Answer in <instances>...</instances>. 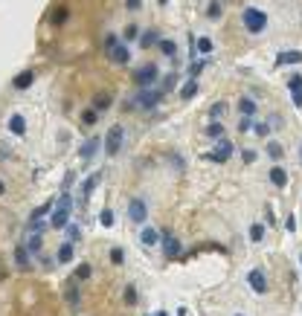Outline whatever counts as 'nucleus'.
Returning <instances> with one entry per match:
<instances>
[{
  "instance_id": "1",
  "label": "nucleus",
  "mask_w": 302,
  "mask_h": 316,
  "mask_svg": "<svg viewBox=\"0 0 302 316\" xmlns=\"http://www.w3.org/2000/svg\"><path fill=\"white\" fill-rule=\"evenodd\" d=\"M70 215H73V197H70V192H61V197H58V203H55V212L49 215V226L67 229Z\"/></svg>"
},
{
  "instance_id": "2",
  "label": "nucleus",
  "mask_w": 302,
  "mask_h": 316,
  "mask_svg": "<svg viewBox=\"0 0 302 316\" xmlns=\"http://www.w3.org/2000/svg\"><path fill=\"white\" fill-rule=\"evenodd\" d=\"M241 23L247 26V32L259 35V32H265V26H268V15H265L262 9H256V6H247V9L241 12Z\"/></svg>"
},
{
  "instance_id": "3",
  "label": "nucleus",
  "mask_w": 302,
  "mask_h": 316,
  "mask_svg": "<svg viewBox=\"0 0 302 316\" xmlns=\"http://www.w3.org/2000/svg\"><path fill=\"white\" fill-rule=\"evenodd\" d=\"M160 99H163V90H154V87H143L137 96H134V107H143V110H151V107H157L160 105Z\"/></svg>"
},
{
  "instance_id": "4",
  "label": "nucleus",
  "mask_w": 302,
  "mask_h": 316,
  "mask_svg": "<svg viewBox=\"0 0 302 316\" xmlns=\"http://www.w3.org/2000/svg\"><path fill=\"white\" fill-rule=\"evenodd\" d=\"M157 78H160V70H157V64H145V67H140V70L134 73V81H137L140 87H151Z\"/></svg>"
},
{
  "instance_id": "5",
  "label": "nucleus",
  "mask_w": 302,
  "mask_h": 316,
  "mask_svg": "<svg viewBox=\"0 0 302 316\" xmlns=\"http://www.w3.org/2000/svg\"><path fill=\"white\" fill-rule=\"evenodd\" d=\"M122 136H125V128L122 125H113L111 131H108V136H105V151L113 157V154H119V148H122Z\"/></svg>"
},
{
  "instance_id": "6",
  "label": "nucleus",
  "mask_w": 302,
  "mask_h": 316,
  "mask_svg": "<svg viewBox=\"0 0 302 316\" xmlns=\"http://www.w3.org/2000/svg\"><path fill=\"white\" fill-rule=\"evenodd\" d=\"M230 154H233V142H227V139H218L215 142V151H209V154H204V160H209V163H227L230 160Z\"/></svg>"
},
{
  "instance_id": "7",
  "label": "nucleus",
  "mask_w": 302,
  "mask_h": 316,
  "mask_svg": "<svg viewBox=\"0 0 302 316\" xmlns=\"http://www.w3.org/2000/svg\"><path fill=\"white\" fill-rule=\"evenodd\" d=\"M128 218H131L134 224H145V218H148V206H145L143 197H131V200H128Z\"/></svg>"
},
{
  "instance_id": "8",
  "label": "nucleus",
  "mask_w": 302,
  "mask_h": 316,
  "mask_svg": "<svg viewBox=\"0 0 302 316\" xmlns=\"http://www.w3.org/2000/svg\"><path fill=\"white\" fill-rule=\"evenodd\" d=\"M247 282H250L253 293H259V296L268 293V282H265V273H262V270H250V273H247Z\"/></svg>"
},
{
  "instance_id": "9",
  "label": "nucleus",
  "mask_w": 302,
  "mask_h": 316,
  "mask_svg": "<svg viewBox=\"0 0 302 316\" xmlns=\"http://www.w3.org/2000/svg\"><path fill=\"white\" fill-rule=\"evenodd\" d=\"M99 180H102V171H96V174H90L84 183H81V195H79V203H87V197L93 195V189L99 186Z\"/></svg>"
},
{
  "instance_id": "10",
  "label": "nucleus",
  "mask_w": 302,
  "mask_h": 316,
  "mask_svg": "<svg viewBox=\"0 0 302 316\" xmlns=\"http://www.w3.org/2000/svg\"><path fill=\"white\" fill-rule=\"evenodd\" d=\"M163 241V232H157L154 226H145L143 232H140V244L143 247H154V244H160Z\"/></svg>"
},
{
  "instance_id": "11",
  "label": "nucleus",
  "mask_w": 302,
  "mask_h": 316,
  "mask_svg": "<svg viewBox=\"0 0 302 316\" xmlns=\"http://www.w3.org/2000/svg\"><path fill=\"white\" fill-rule=\"evenodd\" d=\"M23 247H26L32 256H38V253H41V247H44V235H41V232H35V229H29V235H26Z\"/></svg>"
},
{
  "instance_id": "12",
  "label": "nucleus",
  "mask_w": 302,
  "mask_h": 316,
  "mask_svg": "<svg viewBox=\"0 0 302 316\" xmlns=\"http://www.w3.org/2000/svg\"><path fill=\"white\" fill-rule=\"evenodd\" d=\"M111 61H113V64H128V61H131V49H128V44H116V46L111 49Z\"/></svg>"
},
{
  "instance_id": "13",
  "label": "nucleus",
  "mask_w": 302,
  "mask_h": 316,
  "mask_svg": "<svg viewBox=\"0 0 302 316\" xmlns=\"http://www.w3.org/2000/svg\"><path fill=\"white\" fill-rule=\"evenodd\" d=\"M163 250H166V258H175V256L180 253V241H177L175 235L163 232Z\"/></svg>"
},
{
  "instance_id": "14",
  "label": "nucleus",
  "mask_w": 302,
  "mask_h": 316,
  "mask_svg": "<svg viewBox=\"0 0 302 316\" xmlns=\"http://www.w3.org/2000/svg\"><path fill=\"white\" fill-rule=\"evenodd\" d=\"M270 183H273L276 189H285V186H288V174H285L282 166H273V168H270Z\"/></svg>"
},
{
  "instance_id": "15",
  "label": "nucleus",
  "mask_w": 302,
  "mask_h": 316,
  "mask_svg": "<svg viewBox=\"0 0 302 316\" xmlns=\"http://www.w3.org/2000/svg\"><path fill=\"white\" fill-rule=\"evenodd\" d=\"M32 81H35V73H32V70H23V73L12 81V87H15V90H26Z\"/></svg>"
},
{
  "instance_id": "16",
  "label": "nucleus",
  "mask_w": 302,
  "mask_h": 316,
  "mask_svg": "<svg viewBox=\"0 0 302 316\" xmlns=\"http://www.w3.org/2000/svg\"><path fill=\"white\" fill-rule=\"evenodd\" d=\"M9 131H12L15 136H23V134H26V122H23V116H20V113L9 116Z\"/></svg>"
},
{
  "instance_id": "17",
  "label": "nucleus",
  "mask_w": 302,
  "mask_h": 316,
  "mask_svg": "<svg viewBox=\"0 0 302 316\" xmlns=\"http://www.w3.org/2000/svg\"><path fill=\"white\" fill-rule=\"evenodd\" d=\"M29 258H32V253H29L23 244H17V247H15V264L26 270V267H29Z\"/></svg>"
},
{
  "instance_id": "18",
  "label": "nucleus",
  "mask_w": 302,
  "mask_h": 316,
  "mask_svg": "<svg viewBox=\"0 0 302 316\" xmlns=\"http://www.w3.org/2000/svg\"><path fill=\"white\" fill-rule=\"evenodd\" d=\"M160 44V35H157V29H148V32H143L140 35V46L143 49H148V46H157Z\"/></svg>"
},
{
  "instance_id": "19",
  "label": "nucleus",
  "mask_w": 302,
  "mask_h": 316,
  "mask_svg": "<svg viewBox=\"0 0 302 316\" xmlns=\"http://www.w3.org/2000/svg\"><path fill=\"white\" fill-rule=\"evenodd\" d=\"M99 142H102V139H99V136H93V139H87V142H84V145H81V151H79V157H81V160H84V163H87V160H90V157H93V151H96V148H99Z\"/></svg>"
},
{
  "instance_id": "20",
  "label": "nucleus",
  "mask_w": 302,
  "mask_h": 316,
  "mask_svg": "<svg viewBox=\"0 0 302 316\" xmlns=\"http://www.w3.org/2000/svg\"><path fill=\"white\" fill-rule=\"evenodd\" d=\"M55 258H58V264H70V261H73V241H64V244L58 247V256H55Z\"/></svg>"
},
{
  "instance_id": "21",
  "label": "nucleus",
  "mask_w": 302,
  "mask_h": 316,
  "mask_svg": "<svg viewBox=\"0 0 302 316\" xmlns=\"http://www.w3.org/2000/svg\"><path fill=\"white\" fill-rule=\"evenodd\" d=\"M238 110H241V116H256V102L250 96H241L238 99Z\"/></svg>"
},
{
  "instance_id": "22",
  "label": "nucleus",
  "mask_w": 302,
  "mask_h": 316,
  "mask_svg": "<svg viewBox=\"0 0 302 316\" xmlns=\"http://www.w3.org/2000/svg\"><path fill=\"white\" fill-rule=\"evenodd\" d=\"M157 46H160V52H163L166 58H177V44H175V41H160Z\"/></svg>"
},
{
  "instance_id": "23",
  "label": "nucleus",
  "mask_w": 302,
  "mask_h": 316,
  "mask_svg": "<svg viewBox=\"0 0 302 316\" xmlns=\"http://www.w3.org/2000/svg\"><path fill=\"white\" fill-rule=\"evenodd\" d=\"M207 136L224 139V122H209V125H207Z\"/></svg>"
},
{
  "instance_id": "24",
  "label": "nucleus",
  "mask_w": 302,
  "mask_h": 316,
  "mask_svg": "<svg viewBox=\"0 0 302 316\" xmlns=\"http://www.w3.org/2000/svg\"><path fill=\"white\" fill-rule=\"evenodd\" d=\"M195 93H198V78H189V81L183 84V90H180V96H183V99H192Z\"/></svg>"
},
{
  "instance_id": "25",
  "label": "nucleus",
  "mask_w": 302,
  "mask_h": 316,
  "mask_svg": "<svg viewBox=\"0 0 302 316\" xmlns=\"http://www.w3.org/2000/svg\"><path fill=\"white\" fill-rule=\"evenodd\" d=\"M302 61V52H282L279 55V64H300Z\"/></svg>"
},
{
  "instance_id": "26",
  "label": "nucleus",
  "mask_w": 302,
  "mask_h": 316,
  "mask_svg": "<svg viewBox=\"0 0 302 316\" xmlns=\"http://www.w3.org/2000/svg\"><path fill=\"white\" fill-rule=\"evenodd\" d=\"M99 224H102L105 229H111V226H113V212H111V209H102V212H99Z\"/></svg>"
},
{
  "instance_id": "27",
  "label": "nucleus",
  "mask_w": 302,
  "mask_h": 316,
  "mask_svg": "<svg viewBox=\"0 0 302 316\" xmlns=\"http://www.w3.org/2000/svg\"><path fill=\"white\" fill-rule=\"evenodd\" d=\"M262 238H265V224H253V226H250V241L259 244Z\"/></svg>"
},
{
  "instance_id": "28",
  "label": "nucleus",
  "mask_w": 302,
  "mask_h": 316,
  "mask_svg": "<svg viewBox=\"0 0 302 316\" xmlns=\"http://www.w3.org/2000/svg\"><path fill=\"white\" fill-rule=\"evenodd\" d=\"M221 12H224V3H221V0H212V3H209V9H207V15H209L212 20H215Z\"/></svg>"
},
{
  "instance_id": "29",
  "label": "nucleus",
  "mask_w": 302,
  "mask_h": 316,
  "mask_svg": "<svg viewBox=\"0 0 302 316\" xmlns=\"http://www.w3.org/2000/svg\"><path fill=\"white\" fill-rule=\"evenodd\" d=\"M204 67H207V61H192L189 64V78H198L204 73Z\"/></svg>"
},
{
  "instance_id": "30",
  "label": "nucleus",
  "mask_w": 302,
  "mask_h": 316,
  "mask_svg": "<svg viewBox=\"0 0 302 316\" xmlns=\"http://www.w3.org/2000/svg\"><path fill=\"white\" fill-rule=\"evenodd\" d=\"M67 241H73V244L81 241V229H79L76 224H67Z\"/></svg>"
},
{
  "instance_id": "31",
  "label": "nucleus",
  "mask_w": 302,
  "mask_h": 316,
  "mask_svg": "<svg viewBox=\"0 0 302 316\" xmlns=\"http://www.w3.org/2000/svg\"><path fill=\"white\" fill-rule=\"evenodd\" d=\"M224 113H227V105H224V102H215V105L209 107V116H212V119H218V116H224Z\"/></svg>"
},
{
  "instance_id": "32",
  "label": "nucleus",
  "mask_w": 302,
  "mask_h": 316,
  "mask_svg": "<svg viewBox=\"0 0 302 316\" xmlns=\"http://www.w3.org/2000/svg\"><path fill=\"white\" fill-rule=\"evenodd\" d=\"M253 131H256V136H262V139H265V136H270V131H273V128H270L268 122H259V125H253Z\"/></svg>"
},
{
  "instance_id": "33",
  "label": "nucleus",
  "mask_w": 302,
  "mask_h": 316,
  "mask_svg": "<svg viewBox=\"0 0 302 316\" xmlns=\"http://www.w3.org/2000/svg\"><path fill=\"white\" fill-rule=\"evenodd\" d=\"M76 282H79V279H73V285L67 287V302H70V305H79V290H76Z\"/></svg>"
},
{
  "instance_id": "34",
  "label": "nucleus",
  "mask_w": 302,
  "mask_h": 316,
  "mask_svg": "<svg viewBox=\"0 0 302 316\" xmlns=\"http://www.w3.org/2000/svg\"><path fill=\"white\" fill-rule=\"evenodd\" d=\"M198 52L209 55V52H212V41H209V38H198Z\"/></svg>"
},
{
  "instance_id": "35",
  "label": "nucleus",
  "mask_w": 302,
  "mask_h": 316,
  "mask_svg": "<svg viewBox=\"0 0 302 316\" xmlns=\"http://www.w3.org/2000/svg\"><path fill=\"white\" fill-rule=\"evenodd\" d=\"M137 35H140V26H137V23H128V26H125V41H134Z\"/></svg>"
},
{
  "instance_id": "36",
  "label": "nucleus",
  "mask_w": 302,
  "mask_h": 316,
  "mask_svg": "<svg viewBox=\"0 0 302 316\" xmlns=\"http://www.w3.org/2000/svg\"><path fill=\"white\" fill-rule=\"evenodd\" d=\"M93 107H96V110H108V107H111V96H99V99L93 102Z\"/></svg>"
},
{
  "instance_id": "37",
  "label": "nucleus",
  "mask_w": 302,
  "mask_h": 316,
  "mask_svg": "<svg viewBox=\"0 0 302 316\" xmlns=\"http://www.w3.org/2000/svg\"><path fill=\"white\" fill-rule=\"evenodd\" d=\"M238 131H241V134L253 131V116H241V122H238Z\"/></svg>"
},
{
  "instance_id": "38",
  "label": "nucleus",
  "mask_w": 302,
  "mask_h": 316,
  "mask_svg": "<svg viewBox=\"0 0 302 316\" xmlns=\"http://www.w3.org/2000/svg\"><path fill=\"white\" fill-rule=\"evenodd\" d=\"M241 160H244L247 166H253V163H256V151H253V148H244V151H241Z\"/></svg>"
},
{
  "instance_id": "39",
  "label": "nucleus",
  "mask_w": 302,
  "mask_h": 316,
  "mask_svg": "<svg viewBox=\"0 0 302 316\" xmlns=\"http://www.w3.org/2000/svg\"><path fill=\"white\" fill-rule=\"evenodd\" d=\"M111 261H113V264H122V261H125V253H122L119 247H113V250H111Z\"/></svg>"
},
{
  "instance_id": "40",
  "label": "nucleus",
  "mask_w": 302,
  "mask_h": 316,
  "mask_svg": "<svg viewBox=\"0 0 302 316\" xmlns=\"http://www.w3.org/2000/svg\"><path fill=\"white\" fill-rule=\"evenodd\" d=\"M87 276H90V264H81V267L76 270V279H79V282H84Z\"/></svg>"
},
{
  "instance_id": "41",
  "label": "nucleus",
  "mask_w": 302,
  "mask_h": 316,
  "mask_svg": "<svg viewBox=\"0 0 302 316\" xmlns=\"http://www.w3.org/2000/svg\"><path fill=\"white\" fill-rule=\"evenodd\" d=\"M116 44H119V41H116V35H108V38H105V52L111 55V49H113Z\"/></svg>"
},
{
  "instance_id": "42",
  "label": "nucleus",
  "mask_w": 302,
  "mask_h": 316,
  "mask_svg": "<svg viewBox=\"0 0 302 316\" xmlns=\"http://www.w3.org/2000/svg\"><path fill=\"white\" fill-rule=\"evenodd\" d=\"M81 122H84V125H96V110H84Z\"/></svg>"
},
{
  "instance_id": "43",
  "label": "nucleus",
  "mask_w": 302,
  "mask_h": 316,
  "mask_svg": "<svg viewBox=\"0 0 302 316\" xmlns=\"http://www.w3.org/2000/svg\"><path fill=\"white\" fill-rule=\"evenodd\" d=\"M268 154H270L273 160H279V157H282V148H279L276 142H270V145H268Z\"/></svg>"
},
{
  "instance_id": "44",
  "label": "nucleus",
  "mask_w": 302,
  "mask_h": 316,
  "mask_svg": "<svg viewBox=\"0 0 302 316\" xmlns=\"http://www.w3.org/2000/svg\"><path fill=\"white\" fill-rule=\"evenodd\" d=\"M288 87H291V90H302V75H291Z\"/></svg>"
},
{
  "instance_id": "45",
  "label": "nucleus",
  "mask_w": 302,
  "mask_h": 316,
  "mask_svg": "<svg viewBox=\"0 0 302 316\" xmlns=\"http://www.w3.org/2000/svg\"><path fill=\"white\" fill-rule=\"evenodd\" d=\"M73 171H67V177H64V186H61V192H70V186H73Z\"/></svg>"
},
{
  "instance_id": "46",
  "label": "nucleus",
  "mask_w": 302,
  "mask_h": 316,
  "mask_svg": "<svg viewBox=\"0 0 302 316\" xmlns=\"http://www.w3.org/2000/svg\"><path fill=\"white\" fill-rule=\"evenodd\" d=\"M285 229H288V232H297V218H294V215H288V221H285Z\"/></svg>"
},
{
  "instance_id": "47",
  "label": "nucleus",
  "mask_w": 302,
  "mask_h": 316,
  "mask_svg": "<svg viewBox=\"0 0 302 316\" xmlns=\"http://www.w3.org/2000/svg\"><path fill=\"white\" fill-rule=\"evenodd\" d=\"M125 299H128V302H134V299H137V290H134V287H128V290H125Z\"/></svg>"
},
{
  "instance_id": "48",
  "label": "nucleus",
  "mask_w": 302,
  "mask_h": 316,
  "mask_svg": "<svg viewBox=\"0 0 302 316\" xmlns=\"http://www.w3.org/2000/svg\"><path fill=\"white\" fill-rule=\"evenodd\" d=\"M294 105L302 107V90H294Z\"/></svg>"
},
{
  "instance_id": "49",
  "label": "nucleus",
  "mask_w": 302,
  "mask_h": 316,
  "mask_svg": "<svg viewBox=\"0 0 302 316\" xmlns=\"http://www.w3.org/2000/svg\"><path fill=\"white\" fill-rule=\"evenodd\" d=\"M125 6H128V9H134V12H137V9H140V6H143V3H140V0H128V3H125Z\"/></svg>"
},
{
  "instance_id": "50",
  "label": "nucleus",
  "mask_w": 302,
  "mask_h": 316,
  "mask_svg": "<svg viewBox=\"0 0 302 316\" xmlns=\"http://www.w3.org/2000/svg\"><path fill=\"white\" fill-rule=\"evenodd\" d=\"M300 160H302V145H300Z\"/></svg>"
},
{
  "instance_id": "51",
  "label": "nucleus",
  "mask_w": 302,
  "mask_h": 316,
  "mask_svg": "<svg viewBox=\"0 0 302 316\" xmlns=\"http://www.w3.org/2000/svg\"><path fill=\"white\" fill-rule=\"evenodd\" d=\"M157 316H166V314H163V311H160V314H157Z\"/></svg>"
},
{
  "instance_id": "52",
  "label": "nucleus",
  "mask_w": 302,
  "mask_h": 316,
  "mask_svg": "<svg viewBox=\"0 0 302 316\" xmlns=\"http://www.w3.org/2000/svg\"><path fill=\"white\" fill-rule=\"evenodd\" d=\"M236 316H241V314H236Z\"/></svg>"
},
{
  "instance_id": "53",
  "label": "nucleus",
  "mask_w": 302,
  "mask_h": 316,
  "mask_svg": "<svg viewBox=\"0 0 302 316\" xmlns=\"http://www.w3.org/2000/svg\"><path fill=\"white\" fill-rule=\"evenodd\" d=\"M300 261H302V256H300Z\"/></svg>"
},
{
  "instance_id": "54",
  "label": "nucleus",
  "mask_w": 302,
  "mask_h": 316,
  "mask_svg": "<svg viewBox=\"0 0 302 316\" xmlns=\"http://www.w3.org/2000/svg\"><path fill=\"white\" fill-rule=\"evenodd\" d=\"M148 316H151V314H148ZM154 316H157V314H154Z\"/></svg>"
}]
</instances>
